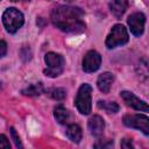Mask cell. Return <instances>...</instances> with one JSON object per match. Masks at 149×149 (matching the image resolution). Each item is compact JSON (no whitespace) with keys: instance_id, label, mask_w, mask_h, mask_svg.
<instances>
[{"instance_id":"cell-1","label":"cell","mask_w":149,"mask_h":149,"mask_svg":"<svg viewBox=\"0 0 149 149\" xmlns=\"http://www.w3.org/2000/svg\"><path fill=\"white\" fill-rule=\"evenodd\" d=\"M84 12L78 7L59 6L51 12L52 23L66 33H81L85 29Z\"/></svg>"},{"instance_id":"cell-2","label":"cell","mask_w":149,"mask_h":149,"mask_svg":"<svg viewBox=\"0 0 149 149\" xmlns=\"http://www.w3.org/2000/svg\"><path fill=\"white\" fill-rule=\"evenodd\" d=\"M2 22H3V26L6 28L7 31L9 33H15L19 28L22 27L23 22H24V17H23V14L12 7V8H7L2 15Z\"/></svg>"},{"instance_id":"cell-3","label":"cell","mask_w":149,"mask_h":149,"mask_svg":"<svg viewBox=\"0 0 149 149\" xmlns=\"http://www.w3.org/2000/svg\"><path fill=\"white\" fill-rule=\"evenodd\" d=\"M44 62L47 64V69L44 70V73L48 77H57L59 76L65 65V61L62 55L56 52H48L44 57Z\"/></svg>"},{"instance_id":"cell-4","label":"cell","mask_w":149,"mask_h":149,"mask_svg":"<svg viewBox=\"0 0 149 149\" xmlns=\"http://www.w3.org/2000/svg\"><path fill=\"white\" fill-rule=\"evenodd\" d=\"M91 93L92 87L88 84H83L76 97V107L81 114H90L92 104H91Z\"/></svg>"},{"instance_id":"cell-5","label":"cell","mask_w":149,"mask_h":149,"mask_svg":"<svg viewBox=\"0 0 149 149\" xmlns=\"http://www.w3.org/2000/svg\"><path fill=\"white\" fill-rule=\"evenodd\" d=\"M128 38L127 29L122 24H115L106 38V47L108 49H113L118 45H123L128 42Z\"/></svg>"},{"instance_id":"cell-6","label":"cell","mask_w":149,"mask_h":149,"mask_svg":"<svg viewBox=\"0 0 149 149\" xmlns=\"http://www.w3.org/2000/svg\"><path fill=\"white\" fill-rule=\"evenodd\" d=\"M123 123L127 127L140 129L144 135H149V119L142 114H127L123 116Z\"/></svg>"},{"instance_id":"cell-7","label":"cell","mask_w":149,"mask_h":149,"mask_svg":"<svg viewBox=\"0 0 149 149\" xmlns=\"http://www.w3.org/2000/svg\"><path fill=\"white\" fill-rule=\"evenodd\" d=\"M101 64V56L95 50H90L86 52L83 59V70L87 73L94 72L100 68Z\"/></svg>"},{"instance_id":"cell-8","label":"cell","mask_w":149,"mask_h":149,"mask_svg":"<svg viewBox=\"0 0 149 149\" xmlns=\"http://www.w3.org/2000/svg\"><path fill=\"white\" fill-rule=\"evenodd\" d=\"M144 24H146V16L143 13H133L128 17V26L130 28V31L135 36L142 35L144 30Z\"/></svg>"},{"instance_id":"cell-9","label":"cell","mask_w":149,"mask_h":149,"mask_svg":"<svg viewBox=\"0 0 149 149\" xmlns=\"http://www.w3.org/2000/svg\"><path fill=\"white\" fill-rule=\"evenodd\" d=\"M120 95L123 99V101L128 106L133 107L134 109L142 111V112H148V105H147V102H144L143 100L139 99L134 93H132L129 91H122V92H120Z\"/></svg>"},{"instance_id":"cell-10","label":"cell","mask_w":149,"mask_h":149,"mask_svg":"<svg viewBox=\"0 0 149 149\" xmlns=\"http://www.w3.org/2000/svg\"><path fill=\"white\" fill-rule=\"evenodd\" d=\"M105 128V122L104 119L99 115H93L90 120H88V129L91 132V134L95 137H99L102 135Z\"/></svg>"},{"instance_id":"cell-11","label":"cell","mask_w":149,"mask_h":149,"mask_svg":"<svg viewBox=\"0 0 149 149\" xmlns=\"http://www.w3.org/2000/svg\"><path fill=\"white\" fill-rule=\"evenodd\" d=\"M113 80H114V77H113V74L111 72H104V73H101L98 77V80H97L98 88L102 93H108L109 90H111V87H112Z\"/></svg>"},{"instance_id":"cell-12","label":"cell","mask_w":149,"mask_h":149,"mask_svg":"<svg viewBox=\"0 0 149 149\" xmlns=\"http://www.w3.org/2000/svg\"><path fill=\"white\" fill-rule=\"evenodd\" d=\"M128 0H109V9L115 17H121L128 8Z\"/></svg>"},{"instance_id":"cell-13","label":"cell","mask_w":149,"mask_h":149,"mask_svg":"<svg viewBox=\"0 0 149 149\" xmlns=\"http://www.w3.org/2000/svg\"><path fill=\"white\" fill-rule=\"evenodd\" d=\"M54 116L56 119V121L61 125H66L69 123V120H70V113L69 111L62 106V105H58L55 107L54 109Z\"/></svg>"},{"instance_id":"cell-14","label":"cell","mask_w":149,"mask_h":149,"mask_svg":"<svg viewBox=\"0 0 149 149\" xmlns=\"http://www.w3.org/2000/svg\"><path fill=\"white\" fill-rule=\"evenodd\" d=\"M66 135L68 137L74 142V143H78L80 142L81 140V136H83V132H81V128L76 125V123H71L68 126V129H66Z\"/></svg>"},{"instance_id":"cell-15","label":"cell","mask_w":149,"mask_h":149,"mask_svg":"<svg viewBox=\"0 0 149 149\" xmlns=\"http://www.w3.org/2000/svg\"><path fill=\"white\" fill-rule=\"evenodd\" d=\"M43 91H44V87H43L42 83H35V84H31V85L27 86L26 88H23L22 94L33 97V95H40L41 93H43Z\"/></svg>"},{"instance_id":"cell-16","label":"cell","mask_w":149,"mask_h":149,"mask_svg":"<svg viewBox=\"0 0 149 149\" xmlns=\"http://www.w3.org/2000/svg\"><path fill=\"white\" fill-rule=\"evenodd\" d=\"M98 107L100 109H104L107 113H116L119 112V105L114 101H105V100H100L98 101Z\"/></svg>"},{"instance_id":"cell-17","label":"cell","mask_w":149,"mask_h":149,"mask_svg":"<svg viewBox=\"0 0 149 149\" xmlns=\"http://www.w3.org/2000/svg\"><path fill=\"white\" fill-rule=\"evenodd\" d=\"M48 95L55 100H58V101H62L65 97H66V92L64 88L62 87H54V88H50L47 91Z\"/></svg>"},{"instance_id":"cell-18","label":"cell","mask_w":149,"mask_h":149,"mask_svg":"<svg viewBox=\"0 0 149 149\" xmlns=\"http://www.w3.org/2000/svg\"><path fill=\"white\" fill-rule=\"evenodd\" d=\"M20 57H21V59H22L23 62L29 61V59L31 58V51H30V49H29L28 47L22 48V49L20 50Z\"/></svg>"},{"instance_id":"cell-19","label":"cell","mask_w":149,"mask_h":149,"mask_svg":"<svg viewBox=\"0 0 149 149\" xmlns=\"http://www.w3.org/2000/svg\"><path fill=\"white\" fill-rule=\"evenodd\" d=\"M10 135H12V139H13V141H14L15 146H16L17 148H22V144H21L20 137L17 136V134H16V132H15V129H14L13 127H10Z\"/></svg>"},{"instance_id":"cell-20","label":"cell","mask_w":149,"mask_h":149,"mask_svg":"<svg viewBox=\"0 0 149 149\" xmlns=\"http://www.w3.org/2000/svg\"><path fill=\"white\" fill-rule=\"evenodd\" d=\"M112 146H113V141L112 140H104V141L101 140L100 142H97L94 144L95 148H109Z\"/></svg>"},{"instance_id":"cell-21","label":"cell","mask_w":149,"mask_h":149,"mask_svg":"<svg viewBox=\"0 0 149 149\" xmlns=\"http://www.w3.org/2000/svg\"><path fill=\"white\" fill-rule=\"evenodd\" d=\"M5 148V149H9L10 148V143L8 141V139L5 135H0V149Z\"/></svg>"},{"instance_id":"cell-22","label":"cell","mask_w":149,"mask_h":149,"mask_svg":"<svg viewBox=\"0 0 149 149\" xmlns=\"http://www.w3.org/2000/svg\"><path fill=\"white\" fill-rule=\"evenodd\" d=\"M7 52V43L5 41H0V58L3 57Z\"/></svg>"},{"instance_id":"cell-23","label":"cell","mask_w":149,"mask_h":149,"mask_svg":"<svg viewBox=\"0 0 149 149\" xmlns=\"http://www.w3.org/2000/svg\"><path fill=\"white\" fill-rule=\"evenodd\" d=\"M133 143H132V140H128V139H123L121 141V148H126V149H129V148H133Z\"/></svg>"},{"instance_id":"cell-24","label":"cell","mask_w":149,"mask_h":149,"mask_svg":"<svg viewBox=\"0 0 149 149\" xmlns=\"http://www.w3.org/2000/svg\"><path fill=\"white\" fill-rule=\"evenodd\" d=\"M10 1H13V2H16V1H19V0H10Z\"/></svg>"},{"instance_id":"cell-25","label":"cell","mask_w":149,"mask_h":149,"mask_svg":"<svg viewBox=\"0 0 149 149\" xmlns=\"http://www.w3.org/2000/svg\"><path fill=\"white\" fill-rule=\"evenodd\" d=\"M68 1H72V0H68Z\"/></svg>"},{"instance_id":"cell-26","label":"cell","mask_w":149,"mask_h":149,"mask_svg":"<svg viewBox=\"0 0 149 149\" xmlns=\"http://www.w3.org/2000/svg\"><path fill=\"white\" fill-rule=\"evenodd\" d=\"M24 1H29V0H24Z\"/></svg>"}]
</instances>
